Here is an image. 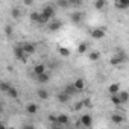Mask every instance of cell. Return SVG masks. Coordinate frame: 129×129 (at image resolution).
I'll return each mask as SVG.
<instances>
[{"mask_svg":"<svg viewBox=\"0 0 129 129\" xmlns=\"http://www.w3.org/2000/svg\"><path fill=\"white\" fill-rule=\"evenodd\" d=\"M14 56H15V59H18L20 62H26L29 55L24 52L23 46H21V44H18V46H15V47H14Z\"/></svg>","mask_w":129,"mask_h":129,"instance_id":"6da1fadb","label":"cell"},{"mask_svg":"<svg viewBox=\"0 0 129 129\" xmlns=\"http://www.w3.org/2000/svg\"><path fill=\"white\" fill-rule=\"evenodd\" d=\"M47 26H49V30L50 32H56V30H59L62 27V21L61 20H50L47 23Z\"/></svg>","mask_w":129,"mask_h":129,"instance_id":"7a4b0ae2","label":"cell"},{"mask_svg":"<svg viewBox=\"0 0 129 129\" xmlns=\"http://www.w3.org/2000/svg\"><path fill=\"white\" fill-rule=\"evenodd\" d=\"M105 35H106V32H105L103 27H96V29L91 30V37H93L94 40H102Z\"/></svg>","mask_w":129,"mask_h":129,"instance_id":"3957f363","label":"cell"},{"mask_svg":"<svg viewBox=\"0 0 129 129\" xmlns=\"http://www.w3.org/2000/svg\"><path fill=\"white\" fill-rule=\"evenodd\" d=\"M21 46H23V49H24V52H26L27 55L37 53V46H35L34 43H21Z\"/></svg>","mask_w":129,"mask_h":129,"instance_id":"277c9868","label":"cell"},{"mask_svg":"<svg viewBox=\"0 0 129 129\" xmlns=\"http://www.w3.org/2000/svg\"><path fill=\"white\" fill-rule=\"evenodd\" d=\"M81 124L85 126V127H91V126H93V118H91V115H90V114H84V115L81 117Z\"/></svg>","mask_w":129,"mask_h":129,"instance_id":"5b68a950","label":"cell"},{"mask_svg":"<svg viewBox=\"0 0 129 129\" xmlns=\"http://www.w3.org/2000/svg\"><path fill=\"white\" fill-rule=\"evenodd\" d=\"M70 20H72L73 23L79 24V23L84 20V12H81V11H76V12H73V14L70 15Z\"/></svg>","mask_w":129,"mask_h":129,"instance_id":"8992f818","label":"cell"},{"mask_svg":"<svg viewBox=\"0 0 129 129\" xmlns=\"http://www.w3.org/2000/svg\"><path fill=\"white\" fill-rule=\"evenodd\" d=\"M35 78H37V82L38 84H49V81H50V75L47 72H44L41 75H37Z\"/></svg>","mask_w":129,"mask_h":129,"instance_id":"52a82bcc","label":"cell"},{"mask_svg":"<svg viewBox=\"0 0 129 129\" xmlns=\"http://www.w3.org/2000/svg\"><path fill=\"white\" fill-rule=\"evenodd\" d=\"M26 112H27L29 115H35V114L38 112V105L34 103V102H29V103L26 105Z\"/></svg>","mask_w":129,"mask_h":129,"instance_id":"ba28073f","label":"cell"},{"mask_svg":"<svg viewBox=\"0 0 129 129\" xmlns=\"http://www.w3.org/2000/svg\"><path fill=\"white\" fill-rule=\"evenodd\" d=\"M56 97H58V100H59L61 103H67V102H70V97H72V96H70V94H67L66 91L62 90V91H59V93H58V96H56Z\"/></svg>","mask_w":129,"mask_h":129,"instance_id":"9c48e42d","label":"cell"},{"mask_svg":"<svg viewBox=\"0 0 129 129\" xmlns=\"http://www.w3.org/2000/svg\"><path fill=\"white\" fill-rule=\"evenodd\" d=\"M41 12H43V15H46L49 20H52L53 15H55V9H53V6H44Z\"/></svg>","mask_w":129,"mask_h":129,"instance_id":"30bf717a","label":"cell"},{"mask_svg":"<svg viewBox=\"0 0 129 129\" xmlns=\"http://www.w3.org/2000/svg\"><path fill=\"white\" fill-rule=\"evenodd\" d=\"M73 85L78 88V91H84V90H85V87H87V84H85V79H82V78H78V79H75Z\"/></svg>","mask_w":129,"mask_h":129,"instance_id":"8fae6325","label":"cell"},{"mask_svg":"<svg viewBox=\"0 0 129 129\" xmlns=\"http://www.w3.org/2000/svg\"><path fill=\"white\" fill-rule=\"evenodd\" d=\"M69 121H70V117L67 114H59L58 115V124L59 126H66V124H69Z\"/></svg>","mask_w":129,"mask_h":129,"instance_id":"7c38bea8","label":"cell"},{"mask_svg":"<svg viewBox=\"0 0 129 129\" xmlns=\"http://www.w3.org/2000/svg\"><path fill=\"white\" fill-rule=\"evenodd\" d=\"M37 96H38L41 100H47L50 94H49V91H47L46 88H40V90H37Z\"/></svg>","mask_w":129,"mask_h":129,"instance_id":"4fadbf2b","label":"cell"},{"mask_svg":"<svg viewBox=\"0 0 129 129\" xmlns=\"http://www.w3.org/2000/svg\"><path fill=\"white\" fill-rule=\"evenodd\" d=\"M120 84H111L109 87H108V93L109 94H118L120 93Z\"/></svg>","mask_w":129,"mask_h":129,"instance_id":"5bb4252c","label":"cell"},{"mask_svg":"<svg viewBox=\"0 0 129 129\" xmlns=\"http://www.w3.org/2000/svg\"><path fill=\"white\" fill-rule=\"evenodd\" d=\"M111 120L115 123V124H121L123 121H124V117L121 115V114H118V112H115V114H112L111 115Z\"/></svg>","mask_w":129,"mask_h":129,"instance_id":"9a60e30c","label":"cell"},{"mask_svg":"<svg viewBox=\"0 0 129 129\" xmlns=\"http://www.w3.org/2000/svg\"><path fill=\"white\" fill-rule=\"evenodd\" d=\"M115 6L118 9H127L129 8V0H115Z\"/></svg>","mask_w":129,"mask_h":129,"instance_id":"2e32d148","label":"cell"},{"mask_svg":"<svg viewBox=\"0 0 129 129\" xmlns=\"http://www.w3.org/2000/svg\"><path fill=\"white\" fill-rule=\"evenodd\" d=\"M64 91H66L67 94H70V96H75V94H78L79 91H78V88L73 85V84H70V85H67L66 88H64Z\"/></svg>","mask_w":129,"mask_h":129,"instance_id":"e0dca14e","label":"cell"},{"mask_svg":"<svg viewBox=\"0 0 129 129\" xmlns=\"http://www.w3.org/2000/svg\"><path fill=\"white\" fill-rule=\"evenodd\" d=\"M94 8L97 11H103L106 8V0H94Z\"/></svg>","mask_w":129,"mask_h":129,"instance_id":"ac0fdd59","label":"cell"},{"mask_svg":"<svg viewBox=\"0 0 129 129\" xmlns=\"http://www.w3.org/2000/svg\"><path fill=\"white\" fill-rule=\"evenodd\" d=\"M29 18H30V21H32V23H38V24H40V20H41V12L34 11V12H30Z\"/></svg>","mask_w":129,"mask_h":129,"instance_id":"d6986e66","label":"cell"},{"mask_svg":"<svg viewBox=\"0 0 129 129\" xmlns=\"http://www.w3.org/2000/svg\"><path fill=\"white\" fill-rule=\"evenodd\" d=\"M46 72V66L44 64H37V66L34 67V75L37 76V75H41V73H44Z\"/></svg>","mask_w":129,"mask_h":129,"instance_id":"ffe728a7","label":"cell"},{"mask_svg":"<svg viewBox=\"0 0 129 129\" xmlns=\"http://www.w3.org/2000/svg\"><path fill=\"white\" fill-rule=\"evenodd\" d=\"M123 62H124V61H123L120 56H117V55H115V56H112V58L109 59V64H111V66H121Z\"/></svg>","mask_w":129,"mask_h":129,"instance_id":"44dd1931","label":"cell"},{"mask_svg":"<svg viewBox=\"0 0 129 129\" xmlns=\"http://www.w3.org/2000/svg\"><path fill=\"white\" fill-rule=\"evenodd\" d=\"M6 96H8V97H11V99H17V97H18V91H17V88L11 85V88L8 90Z\"/></svg>","mask_w":129,"mask_h":129,"instance_id":"7402d4cb","label":"cell"},{"mask_svg":"<svg viewBox=\"0 0 129 129\" xmlns=\"http://www.w3.org/2000/svg\"><path fill=\"white\" fill-rule=\"evenodd\" d=\"M118 97H120V100H121V103H123V105L129 102V93H127V91H121V90H120Z\"/></svg>","mask_w":129,"mask_h":129,"instance_id":"603a6c76","label":"cell"},{"mask_svg":"<svg viewBox=\"0 0 129 129\" xmlns=\"http://www.w3.org/2000/svg\"><path fill=\"white\" fill-rule=\"evenodd\" d=\"M88 47H90V46H88L87 43H81V44L78 46V53H79V55L87 53V52H88Z\"/></svg>","mask_w":129,"mask_h":129,"instance_id":"cb8c5ba5","label":"cell"},{"mask_svg":"<svg viewBox=\"0 0 129 129\" xmlns=\"http://www.w3.org/2000/svg\"><path fill=\"white\" fill-rule=\"evenodd\" d=\"M109 96H111V97H109V99H111V102H112L115 106L123 105V103H121V100H120V97H118V94H109Z\"/></svg>","mask_w":129,"mask_h":129,"instance_id":"d4e9b609","label":"cell"},{"mask_svg":"<svg viewBox=\"0 0 129 129\" xmlns=\"http://www.w3.org/2000/svg\"><path fill=\"white\" fill-rule=\"evenodd\" d=\"M88 59H90V61H99V59H100V52H96V50L91 52V53L88 55Z\"/></svg>","mask_w":129,"mask_h":129,"instance_id":"484cf974","label":"cell"},{"mask_svg":"<svg viewBox=\"0 0 129 129\" xmlns=\"http://www.w3.org/2000/svg\"><path fill=\"white\" fill-rule=\"evenodd\" d=\"M20 15H21V12H20V9H18V8H12V9H11V17H12L14 20L20 18Z\"/></svg>","mask_w":129,"mask_h":129,"instance_id":"4316f807","label":"cell"},{"mask_svg":"<svg viewBox=\"0 0 129 129\" xmlns=\"http://www.w3.org/2000/svg\"><path fill=\"white\" fill-rule=\"evenodd\" d=\"M58 6L62 9H67L70 8V3H69V0H58Z\"/></svg>","mask_w":129,"mask_h":129,"instance_id":"83f0119b","label":"cell"},{"mask_svg":"<svg viewBox=\"0 0 129 129\" xmlns=\"http://www.w3.org/2000/svg\"><path fill=\"white\" fill-rule=\"evenodd\" d=\"M58 52H59V55L61 56H70V50L69 49H66V47H58Z\"/></svg>","mask_w":129,"mask_h":129,"instance_id":"f1b7e54d","label":"cell"},{"mask_svg":"<svg viewBox=\"0 0 129 129\" xmlns=\"http://www.w3.org/2000/svg\"><path fill=\"white\" fill-rule=\"evenodd\" d=\"M11 88V85L8 84V82H2V84H0V91H2V93H8V90Z\"/></svg>","mask_w":129,"mask_h":129,"instance_id":"f546056e","label":"cell"},{"mask_svg":"<svg viewBox=\"0 0 129 129\" xmlns=\"http://www.w3.org/2000/svg\"><path fill=\"white\" fill-rule=\"evenodd\" d=\"M49 121H52L55 126H59V124H58V115H55V114H50V115H49Z\"/></svg>","mask_w":129,"mask_h":129,"instance_id":"4dcf8cb0","label":"cell"},{"mask_svg":"<svg viewBox=\"0 0 129 129\" xmlns=\"http://www.w3.org/2000/svg\"><path fill=\"white\" fill-rule=\"evenodd\" d=\"M5 35H6V37H11V35H12V26H11V24L5 26Z\"/></svg>","mask_w":129,"mask_h":129,"instance_id":"1f68e13d","label":"cell"},{"mask_svg":"<svg viewBox=\"0 0 129 129\" xmlns=\"http://www.w3.org/2000/svg\"><path fill=\"white\" fill-rule=\"evenodd\" d=\"M70 6H81L82 5V0H69Z\"/></svg>","mask_w":129,"mask_h":129,"instance_id":"d6a6232c","label":"cell"},{"mask_svg":"<svg viewBox=\"0 0 129 129\" xmlns=\"http://www.w3.org/2000/svg\"><path fill=\"white\" fill-rule=\"evenodd\" d=\"M82 103H84V106H87V108H91V106H93L91 99H84V100H82Z\"/></svg>","mask_w":129,"mask_h":129,"instance_id":"836d02e7","label":"cell"},{"mask_svg":"<svg viewBox=\"0 0 129 129\" xmlns=\"http://www.w3.org/2000/svg\"><path fill=\"white\" fill-rule=\"evenodd\" d=\"M82 108H84V103H82V102H78V103L75 105L73 111H79V109H82Z\"/></svg>","mask_w":129,"mask_h":129,"instance_id":"e575fe53","label":"cell"},{"mask_svg":"<svg viewBox=\"0 0 129 129\" xmlns=\"http://www.w3.org/2000/svg\"><path fill=\"white\" fill-rule=\"evenodd\" d=\"M23 3H24L26 6H30V5L34 3V0H23Z\"/></svg>","mask_w":129,"mask_h":129,"instance_id":"d590c367","label":"cell"}]
</instances>
